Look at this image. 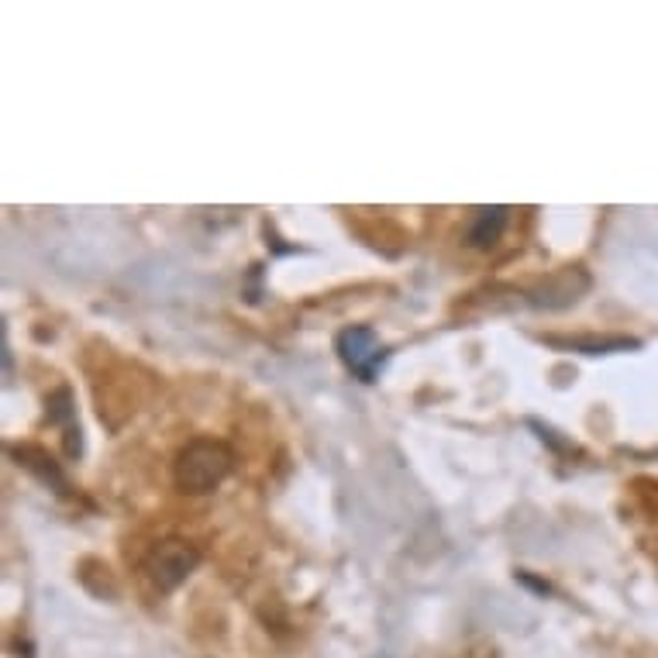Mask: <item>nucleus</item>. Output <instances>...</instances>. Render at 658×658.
Here are the masks:
<instances>
[{"label":"nucleus","mask_w":658,"mask_h":658,"mask_svg":"<svg viewBox=\"0 0 658 658\" xmlns=\"http://www.w3.org/2000/svg\"><path fill=\"white\" fill-rule=\"evenodd\" d=\"M231 462H235V456L225 441L193 438L177 456V469H172V476H177V487L183 493L200 497V493H211L221 487L225 476L231 472Z\"/></svg>","instance_id":"1"},{"label":"nucleus","mask_w":658,"mask_h":658,"mask_svg":"<svg viewBox=\"0 0 658 658\" xmlns=\"http://www.w3.org/2000/svg\"><path fill=\"white\" fill-rule=\"evenodd\" d=\"M335 352L345 362V369H349L359 379V383H376L379 369H383V362L390 359L387 345L379 341V335L372 328H366V325L345 328L335 338Z\"/></svg>","instance_id":"2"},{"label":"nucleus","mask_w":658,"mask_h":658,"mask_svg":"<svg viewBox=\"0 0 658 658\" xmlns=\"http://www.w3.org/2000/svg\"><path fill=\"white\" fill-rule=\"evenodd\" d=\"M197 562H200V551L193 545H187L180 538H166L149 551L146 576H149V582L156 586V590L172 594L197 569Z\"/></svg>","instance_id":"3"},{"label":"nucleus","mask_w":658,"mask_h":658,"mask_svg":"<svg viewBox=\"0 0 658 658\" xmlns=\"http://www.w3.org/2000/svg\"><path fill=\"white\" fill-rule=\"evenodd\" d=\"M586 290H590V276H586L582 269H562L551 276V280H545L541 287H535L528 293V303L545 307V310H562V307H572Z\"/></svg>","instance_id":"4"},{"label":"nucleus","mask_w":658,"mask_h":658,"mask_svg":"<svg viewBox=\"0 0 658 658\" xmlns=\"http://www.w3.org/2000/svg\"><path fill=\"white\" fill-rule=\"evenodd\" d=\"M507 207H482L476 211L472 225H469V246L472 249H490L500 241L504 228H507Z\"/></svg>","instance_id":"5"},{"label":"nucleus","mask_w":658,"mask_h":658,"mask_svg":"<svg viewBox=\"0 0 658 658\" xmlns=\"http://www.w3.org/2000/svg\"><path fill=\"white\" fill-rule=\"evenodd\" d=\"M556 349H569V352H582V356H607V352H628L638 349V338H545Z\"/></svg>","instance_id":"6"},{"label":"nucleus","mask_w":658,"mask_h":658,"mask_svg":"<svg viewBox=\"0 0 658 658\" xmlns=\"http://www.w3.org/2000/svg\"><path fill=\"white\" fill-rule=\"evenodd\" d=\"M11 456L18 459V466H24L28 472H34L42 482H49L52 490L66 493V479L59 472V466L42 452V448H34V445H21V448H11Z\"/></svg>","instance_id":"7"}]
</instances>
